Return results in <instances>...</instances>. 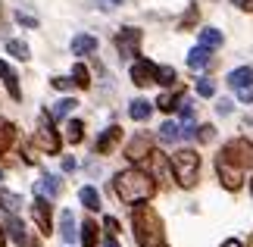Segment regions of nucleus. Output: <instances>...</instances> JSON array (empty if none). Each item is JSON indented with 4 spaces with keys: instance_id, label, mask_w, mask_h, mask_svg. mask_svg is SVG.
Masks as SVG:
<instances>
[{
    "instance_id": "obj_11",
    "label": "nucleus",
    "mask_w": 253,
    "mask_h": 247,
    "mask_svg": "<svg viewBox=\"0 0 253 247\" xmlns=\"http://www.w3.org/2000/svg\"><path fill=\"white\" fill-rule=\"evenodd\" d=\"M150 153H153V138H147V135H138V138H131V141H128V147H125V160H128L131 166L144 163Z\"/></svg>"
},
{
    "instance_id": "obj_28",
    "label": "nucleus",
    "mask_w": 253,
    "mask_h": 247,
    "mask_svg": "<svg viewBox=\"0 0 253 247\" xmlns=\"http://www.w3.org/2000/svg\"><path fill=\"white\" fill-rule=\"evenodd\" d=\"M72 82H75V88H82V91H87V88H91V72H87L84 63H75V69H72Z\"/></svg>"
},
{
    "instance_id": "obj_32",
    "label": "nucleus",
    "mask_w": 253,
    "mask_h": 247,
    "mask_svg": "<svg viewBox=\"0 0 253 247\" xmlns=\"http://www.w3.org/2000/svg\"><path fill=\"white\" fill-rule=\"evenodd\" d=\"M197 19H200V6H197V3H191V6H188V13L181 16V22H178V25H181V28H194V25H197Z\"/></svg>"
},
{
    "instance_id": "obj_9",
    "label": "nucleus",
    "mask_w": 253,
    "mask_h": 247,
    "mask_svg": "<svg viewBox=\"0 0 253 247\" xmlns=\"http://www.w3.org/2000/svg\"><path fill=\"white\" fill-rule=\"evenodd\" d=\"M128 75H131V85H138V88H150V85H157V63L147 60V56H134V60H131V69H128Z\"/></svg>"
},
{
    "instance_id": "obj_39",
    "label": "nucleus",
    "mask_w": 253,
    "mask_h": 247,
    "mask_svg": "<svg viewBox=\"0 0 253 247\" xmlns=\"http://www.w3.org/2000/svg\"><path fill=\"white\" fill-rule=\"evenodd\" d=\"M103 229L110 232V235H116V232H119V219H116V216H106V219H103Z\"/></svg>"
},
{
    "instance_id": "obj_8",
    "label": "nucleus",
    "mask_w": 253,
    "mask_h": 247,
    "mask_svg": "<svg viewBox=\"0 0 253 247\" xmlns=\"http://www.w3.org/2000/svg\"><path fill=\"white\" fill-rule=\"evenodd\" d=\"M32 219H35L38 232H41L44 238L53 232V200H50V197L35 194V203H32Z\"/></svg>"
},
{
    "instance_id": "obj_24",
    "label": "nucleus",
    "mask_w": 253,
    "mask_h": 247,
    "mask_svg": "<svg viewBox=\"0 0 253 247\" xmlns=\"http://www.w3.org/2000/svg\"><path fill=\"white\" fill-rule=\"evenodd\" d=\"M60 232H63V241H75V238H79V232H75V213L72 210L60 213Z\"/></svg>"
},
{
    "instance_id": "obj_48",
    "label": "nucleus",
    "mask_w": 253,
    "mask_h": 247,
    "mask_svg": "<svg viewBox=\"0 0 253 247\" xmlns=\"http://www.w3.org/2000/svg\"><path fill=\"white\" fill-rule=\"evenodd\" d=\"M244 247H253V235H250V241H247V244H244Z\"/></svg>"
},
{
    "instance_id": "obj_19",
    "label": "nucleus",
    "mask_w": 253,
    "mask_h": 247,
    "mask_svg": "<svg viewBox=\"0 0 253 247\" xmlns=\"http://www.w3.org/2000/svg\"><path fill=\"white\" fill-rule=\"evenodd\" d=\"M210 60H212V53L207 50V47H191L188 50V69H194V72H200V69H207L210 66Z\"/></svg>"
},
{
    "instance_id": "obj_50",
    "label": "nucleus",
    "mask_w": 253,
    "mask_h": 247,
    "mask_svg": "<svg viewBox=\"0 0 253 247\" xmlns=\"http://www.w3.org/2000/svg\"><path fill=\"white\" fill-rule=\"evenodd\" d=\"M247 182H250V191H253V179H247Z\"/></svg>"
},
{
    "instance_id": "obj_29",
    "label": "nucleus",
    "mask_w": 253,
    "mask_h": 247,
    "mask_svg": "<svg viewBox=\"0 0 253 247\" xmlns=\"http://www.w3.org/2000/svg\"><path fill=\"white\" fill-rule=\"evenodd\" d=\"M181 138V125H175V122H163L160 125V141L163 144H175Z\"/></svg>"
},
{
    "instance_id": "obj_3",
    "label": "nucleus",
    "mask_w": 253,
    "mask_h": 247,
    "mask_svg": "<svg viewBox=\"0 0 253 247\" xmlns=\"http://www.w3.org/2000/svg\"><path fill=\"white\" fill-rule=\"evenodd\" d=\"M169 166H172L175 185L194 188V185L200 182V153L194 150V147H178V150L169 156Z\"/></svg>"
},
{
    "instance_id": "obj_34",
    "label": "nucleus",
    "mask_w": 253,
    "mask_h": 247,
    "mask_svg": "<svg viewBox=\"0 0 253 247\" xmlns=\"http://www.w3.org/2000/svg\"><path fill=\"white\" fill-rule=\"evenodd\" d=\"M197 94H200V97H212V94H216V82H212L210 75L197 78Z\"/></svg>"
},
{
    "instance_id": "obj_41",
    "label": "nucleus",
    "mask_w": 253,
    "mask_h": 247,
    "mask_svg": "<svg viewBox=\"0 0 253 247\" xmlns=\"http://www.w3.org/2000/svg\"><path fill=\"white\" fill-rule=\"evenodd\" d=\"M75 169V160L72 156H63V172H72Z\"/></svg>"
},
{
    "instance_id": "obj_4",
    "label": "nucleus",
    "mask_w": 253,
    "mask_h": 247,
    "mask_svg": "<svg viewBox=\"0 0 253 247\" xmlns=\"http://www.w3.org/2000/svg\"><path fill=\"white\" fill-rule=\"evenodd\" d=\"M35 147H38V150H41V153H50V156H56V153H60V147H63L60 128H56L53 116L47 113V110H41V113H38V128H35Z\"/></svg>"
},
{
    "instance_id": "obj_51",
    "label": "nucleus",
    "mask_w": 253,
    "mask_h": 247,
    "mask_svg": "<svg viewBox=\"0 0 253 247\" xmlns=\"http://www.w3.org/2000/svg\"><path fill=\"white\" fill-rule=\"evenodd\" d=\"M0 182H3V169H0Z\"/></svg>"
},
{
    "instance_id": "obj_26",
    "label": "nucleus",
    "mask_w": 253,
    "mask_h": 247,
    "mask_svg": "<svg viewBox=\"0 0 253 247\" xmlns=\"http://www.w3.org/2000/svg\"><path fill=\"white\" fill-rule=\"evenodd\" d=\"M66 141H69V144H82L84 141V122L82 119H69V122H66Z\"/></svg>"
},
{
    "instance_id": "obj_2",
    "label": "nucleus",
    "mask_w": 253,
    "mask_h": 247,
    "mask_svg": "<svg viewBox=\"0 0 253 247\" xmlns=\"http://www.w3.org/2000/svg\"><path fill=\"white\" fill-rule=\"evenodd\" d=\"M131 232H134L138 247H163V241H166V225H163V216L153 210L150 203L131 206Z\"/></svg>"
},
{
    "instance_id": "obj_20",
    "label": "nucleus",
    "mask_w": 253,
    "mask_h": 247,
    "mask_svg": "<svg viewBox=\"0 0 253 247\" xmlns=\"http://www.w3.org/2000/svg\"><path fill=\"white\" fill-rule=\"evenodd\" d=\"M184 100V88H178L175 85V91H169V94H160V100H157V106L163 113H175L178 110V103Z\"/></svg>"
},
{
    "instance_id": "obj_5",
    "label": "nucleus",
    "mask_w": 253,
    "mask_h": 247,
    "mask_svg": "<svg viewBox=\"0 0 253 247\" xmlns=\"http://www.w3.org/2000/svg\"><path fill=\"white\" fill-rule=\"evenodd\" d=\"M216 179L225 191H241V188L247 185V169H241V166L228 163L225 156L216 153Z\"/></svg>"
},
{
    "instance_id": "obj_52",
    "label": "nucleus",
    "mask_w": 253,
    "mask_h": 247,
    "mask_svg": "<svg viewBox=\"0 0 253 247\" xmlns=\"http://www.w3.org/2000/svg\"><path fill=\"white\" fill-rule=\"evenodd\" d=\"M163 247H166V244H163Z\"/></svg>"
},
{
    "instance_id": "obj_1",
    "label": "nucleus",
    "mask_w": 253,
    "mask_h": 247,
    "mask_svg": "<svg viewBox=\"0 0 253 247\" xmlns=\"http://www.w3.org/2000/svg\"><path fill=\"white\" fill-rule=\"evenodd\" d=\"M113 191H116V197H119L122 203L138 206V203L153 200L157 191H160V185H157V179H153L147 169H141V166H128V169L116 172Z\"/></svg>"
},
{
    "instance_id": "obj_21",
    "label": "nucleus",
    "mask_w": 253,
    "mask_h": 247,
    "mask_svg": "<svg viewBox=\"0 0 253 247\" xmlns=\"http://www.w3.org/2000/svg\"><path fill=\"white\" fill-rule=\"evenodd\" d=\"M225 44V35L219 32V28H200V47H207V50H219V47Z\"/></svg>"
},
{
    "instance_id": "obj_16",
    "label": "nucleus",
    "mask_w": 253,
    "mask_h": 247,
    "mask_svg": "<svg viewBox=\"0 0 253 247\" xmlns=\"http://www.w3.org/2000/svg\"><path fill=\"white\" fill-rule=\"evenodd\" d=\"M16 138H19L16 122H9V119H3V116H0V156L9 153V147L16 144Z\"/></svg>"
},
{
    "instance_id": "obj_10",
    "label": "nucleus",
    "mask_w": 253,
    "mask_h": 247,
    "mask_svg": "<svg viewBox=\"0 0 253 247\" xmlns=\"http://www.w3.org/2000/svg\"><path fill=\"white\" fill-rule=\"evenodd\" d=\"M3 229L9 232V238H13L19 247H41V241L35 238V235H28V229H25V222L19 219L16 213H9V219H6V225Z\"/></svg>"
},
{
    "instance_id": "obj_30",
    "label": "nucleus",
    "mask_w": 253,
    "mask_h": 247,
    "mask_svg": "<svg viewBox=\"0 0 253 247\" xmlns=\"http://www.w3.org/2000/svg\"><path fill=\"white\" fill-rule=\"evenodd\" d=\"M97 222H91V219H84V225H82V247H97Z\"/></svg>"
},
{
    "instance_id": "obj_46",
    "label": "nucleus",
    "mask_w": 253,
    "mask_h": 247,
    "mask_svg": "<svg viewBox=\"0 0 253 247\" xmlns=\"http://www.w3.org/2000/svg\"><path fill=\"white\" fill-rule=\"evenodd\" d=\"M103 3H110V6H119V3H125V0H103Z\"/></svg>"
},
{
    "instance_id": "obj_18",
    "label": "nucleus",
    "mask_w": 253,
    "mask_h": 247,
    "mask_svg": "<svg viewBox=\"0 0 253 247\" xmlns=\"http://www.w3.org/2000/svg\"><path fill=\"white\" fill-rule=\"evenodd\" d=\"M60 191H63V182L56 179V175H44V179L35 185V194H44V197H50V200H56Z\"/></svg>"
},
{
    "instance_id": "obj_40",
    "label": "nucleus",
    "mask_w": 253,
    "mask_h": 247,
    "mask_svg": "<svg viewBox=\"0 0 253 247\" xmlns=\"http://www.w3.org/2000/svg\"><path fill=\"white\" fill-rule=\"evenodd\" d=\"M103 247H122V244H119V238H116V235L106 232V235H103Z\"/></svg>"
},
{
    "instance_id": "obj_36",
    "label": "nucleus",
    "mask_w": 253,
    "mask_h": 247,
    "mask_svg": "<svg viewBox=\"0 0 253 247\" xmlns=\"http://www.w3.org/2000/svg\"><path fill=\"white\" fill-rule=\"evenodd\" d=\"M50 85L56 88V91H72V88H75V82H72V78H66V75H53Z\"/></svg>"
},
{
    "instance_id": "obj_15",
    "label": "nucleus",
    "mask_w": 253,
    "mask_h": 247,
    "mask_svg": "<svg viewBox=\"0 0 253 247\" xmlns=\"http://www.w3.org/2000/svg\"><path fill=\"white\" fill-rule=\"evenodd\" d=\"M0 82L6 85V91H9V97H13L16 103L22 100V88H19V75H16L13 69H9V63H3V60H0Z\"/></svg>"
},
{
    "instance_id": "obj_7",
    "label": "nucleus",
    "mask_w": 253,
    "mask_h": 247,
    "mask_svg": "<svg viewBox=\"0 0 253 247\" xmlns=\"http://www.w3.org/2000/svg\"><path fill=\"white\" fill-rule=\"evenodd\" d=\"M141 38H144V32H141V28H131V25H125V28H119V32H116V38H113V47L119 50V56H125V60H134V56L141 53Z\"/></svg>"
},
{
    "instance_id": "obj_27",
    "label": "nucleus",
    "mask_w": 253,
    "mask_h": 247,
    "mask_svg": "<svg viewBox=\"0 0 253 247\" xmlns=\"http://www.w3.org/2000/svg\"><path fill=\"white\" fill-rule=\"evenodd\" d=\"M6 53L13 56V60H19V63H25L28 56H32V53H28V44H25V41H19V38L6 41Z\"/></svg>"
},
{
    "instance_id": "obj_13",
    "label": "nucleus",
    "mask_w": 253,
    "mask_h": 247,
    "mask_svg": "<svg viewBox=\"0 0 253 247\" xmlns=\"http://www.w3.org/2000/svg\"><path fill=\"white\" fill-rule=\"evenodd\" d=\"M147 160H150V169H153L150 175L157 179V185H166V179H172V166H169V160H166L163 153H157V150H153Z\"/></svg>"
},
{
    "instance_id": "obj_6",
    "label": "nucleus",
    "mask_w": 253,
    "mask_h": 247,
    "mask_svg": "<svg viewBox=\"0 0 253 247\" xmlns=\"http://www.w3.org/2000/svg\"><path fill=\"white\" fill-rule=\"evenodd\" d=\"M219 156H225L228 163L241 166V169H250L253 166V141H247V138H231V141L222 144Z\"/></svg>"
},
{
    "instance_id": "obj_47",
    "label": "nucleus",
    "mask_w": 253,
    "mask_h": 247,
    "mask_svg": "<svg viewBox=\"0 0 253 247\" xmlns=\"http://www.w3.org/2000/svg\"><path fill=\"white\" fill-rule=\"evenodd\" d=\"M244 13H253V0H250V3H247V6H244Z\"/></svg>"
},
{
    "instance_id": "obj_33",
    "label": "nucleus",
    "mask_w": 253,
    "mask_h": 247,
    "mask_svg": "<svg viewBox=\"0 0 253 247\" xmlns=\"http://www.w3.org/2000/svg\"><path fill=\"white\" fill-rule=\"evenodd\" d=\"M194 138H197L200 144H210V141H216V125H197V132H194Z\"/></svg>"
},
{
    "instance_id": "obj_25",
    "label": "nucleus",
    "mask_w": 253,
    "mask_h": 247,
    "mask_svg": "<svg viewBox=\"0 0 253 247\" xmlns=\"http://www.w3.org/2000/svg\"><path fill=\"white\" fill-rule=\"evenodd\" d=\"M79 200L84 203V210H91V213L100 210V194H97V188H91V185H84L79 191Z\"/></svg>"
},
{
    "instance_id": "obj_14",
    "label": "nucleus",
    "mask_w": 253,
    "mask_h": 247,
    "mask_svg": "<svg viewBox=\"0 0 253 247\" xmlns=\"http://www.w3.org/2000/svg\"><path fill=\"white\" fill-rule=\"evenodd\" d=\"M97 47H100V41H97L94 35H84V32H82V35H75V38H72L69 50H72L75 56H91Z\"/></svg>"
},
{
    "instance_id": "obj_38",
    "label": "nucleus",
    "mask_w": 253,
    "mask_h": 247,
    "mask_svg": "<svg viewBox=\"0 0 253 247\" xmlns=\"http://www.w3.org/2000/svg\"><path fill=\"white\" fill-rule=\"evenodd\" d=\"M16 19H19V22H22L25 28H38V19H35V16H28V13H16Z\"/></svg>"
},
{
    "instance_id": "obj_42",
    "label": "nucleus",
    "mask_w": 253,
    "mask_h": 247,
    "mask_svg": "<svg viewBox=\"0 0 253 247\" xmlns=\"http://www.w3.org/2000/svg\"><path fill=\"white\" fill-rule=\"evenodd\" d=\"M219 113H222V116L231 113V100H219Z\"/></svg>"
},
{
    "instance_id": "obj_23",
    "label": "nucleus",
    "mask_w": 253,
    "mask_h": 247,
    "mask_svg": "<svg viewBox=\"0 0 253 247\" xmlns=\"http://www.w3.org/2000/svg\"><path fill=\"white\" fill-rule=\"evenodd\" d=\"M75 106H79V100H75V97H63V100H60V103H53L47 113L53 116V122H63L66 116H69V113L75 110Z\"/></svg>"
},
{
    "instance_id": "obj_22",
    "label": "nucleus",
    "mask_w": 253,
    "mask_h": 247,
    "mask_svg": "<svg viewBox=\"0 0 253 247\" xmlns=\"http://www.w3.org/2000/svg\"><path fill=\"white\" fill-rule=\"evenodd\" d=\"M225 82H228L231 91H238V88H244V85H250V82H253V69H250V66H238L235 72H228Z\"/></svg>"
},
{
    "instance_id": "obj_49",
    "label": "nucleus",
    "mask_w": 253,
    "mask_h": 247,
    "mask_svg": "<svg viewBox=\"0 0 253 247\" xmlns=\"http://www.w3.org/2000/svg\"><path fill=\"white\" fill-rule=\"evenodd\" d=\"M0 19H3V3H0Z\"/></svg>"
},
{
    "instance_id": "obj_12",
    "label": "nucleus",
    "mask_w": 253,
    "mask_h": 247,
    "mask_svg": "<svg viewBox=\"0 0 253 247\" xmlns=\"http://www.w3.org/2000/svg\"><path fill=\"white\" fill-rule=\"evenodd\" d=\"M119 141H122V128L119 125H110V128H103L100 138L94 141V150L100 153V156H110V153H116Z\"/></svg>"
},
{
    "instance_id": "obj_31",
    "label": "nucleus",
    "mask_w": 253,
    "mask_h": 247,
    "mask_svg": "<svg viewBox=\"0 0 253 247\" xmlns=\"http://www.w3.org/2000/svg\"><path fill=\"white\" fill-rule=\"evenodd\" d=\"M175 82H178V78H175L172 66H157V85L160 88H175Z\"/></svg>"
},
{
    "instance_id": "obj_44",
    "label": "nucleus",
    "mask_w": 253,
    "mask_h": 247,
    "mask_svg": "<svg viewBox=\"0 0 253 247\" xmlns=\"http://www.w3.org/2000/svg\"><path fill=\"white\" fill-rule=\"evenodd\" d=\"M0 247H6V229L0 225Z\"/></svg>"
},
{
    "instance_id": "obj_45",
    "label": "nucleus",
    "mask_w": 253,
    "mask_h": 247,
    "mask_svg": "<svg viewBox=\"0 0 253 247\" xmlns=\"http://www.w3.org/2000/svg\"><path fill=\"white\" fill-rule=\"evenodd\" d=\"M231 3H235V6H241V9H244V6L250 3V0H231Z\"/></svg>"
},
{
    "instance_id": "obj_35",
    "label": "nucleus",
    "mask_w": 253,
    "mask_h": 247,
    "mask_svg": "<svg viewBox=\"0 0 253 247\" xmlns=\"http://www.w3.org/2000/svg\"><path fill=\"white\" fill-rule=\"evenodd\" d=\"M0 206H3L6 213H16L19 206V194H9V191H0Z\"/></svg>"
},
{
    "instance_id": "obj_37",
    "label": "nucleus",
    "mask_w": 253,
    "mask_h": 247,
    "mask_svg": "<svg viewBox=\"0 0 253 247\" xmlns=\"http://www.w3.org/2000/svg\"><path fill=\"white\" fill-rule=\"evenodd\" d=\"M178 116H181V122H194V106H191L188 97H184V100L178 103Z\"/></svg>"
},
{
    "instance_id": "obj_17",
    "label": "nucleus",
    "mask_w": 253,
    "mask_h": 247,
    "mask_svg": "<svg viewBox=\"0 0 253 247\" xmlns=\"http://www.w3.org/2000/svg\"><path fill=\"white\" fill-rule=\"evenodd\" d=\"M128 116H131L134 122H147L150 116H153V103L144 100V97H134V100L128 103Z\"/></svg>"
},
{
    "instance_id": "obj_43",
    "label": "nucleus",
    "mask_w": 253,
    "mask_h": 247,
    "mask_svg": "<svg viewBox=\"0 0 253 247\" xmlns=\"http://www.w3.org/2000/svg\"><path fill=\"white\" fill-rule=\"evenodd\" d=\"M219 247H244V244H241V241H238V238H228V241H222V244H219Z\"/></svg>"
}]
</instances>
